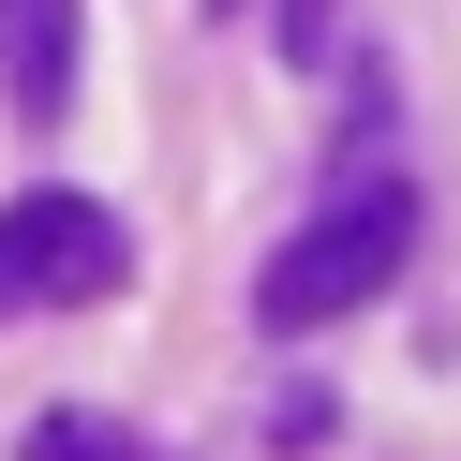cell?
<instances>
[{"label":"cell","instance_id":"obj_1","mask_svg":"<svg viewBox=\"0 0 461 461\" xmlns=\"http://www.w3.org/2000/svg\"><path fill=\"white\" fill-rule=\"evenodd\" d=\"M402 253H417V194H402V179H342L328 209L253 268V328H268V342L342 328L357 298H387V283H402Z\"/></svg>","mask_w":461,"mask_h":461},{"label":"cell","instance_id":"obj_2","mask_svg":"<svg viewBox=\"0 0 461 461\" xmlns=\"http://www.w3.org/2000/svg\"><path fill=\"white\" fill-rule=\"evenodd\" d=\"M134 283V223L104 194H15L0 209V312H90Z\"/></svg>","mask_w":461,"mask_h":461},{"label":"cell","instance_id":"obj_3","mask_svg":"<svg viewBox=\"0 0 461 461\" xmlns=\"http://www.w3.org/2000/svg\"><path fill=\"white\" fill-rule=\"evenodd\" d=\"M75 45H90V0H0V104L31 134L75 120Z\"/></svg>","mask_w":461,"mask_h":461},{"label":"cell","instance_id":"obj_4","mask_svg":"<svg viewBox=\"0 0 461 461\" xmlns=\"http://www.w3.org/2000/svg\"><path fill=\"white\" fill-rule=\"evenodd\" d=\"M15 461H179V447H149V431H120V417H90V402H60V417H31V447Z\"/></svg>","mask_w":461,"mask_h":461},{"label":"cell","instance_id":"obj_5","mask_svg":"<svg viewBox=\"0 0 461 461\" xmlns=\"http://www.w3.org/2000/svg\"><path fill=\"white\" fill-rule=\"evenodd\" d=\"M283 60H312V75L342 60V0H283Z\"/></svg>","mask_w":461,"mask_h":461}]
</instances>
